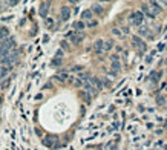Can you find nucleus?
<instances>
[{"label": "nucleus", "instance_id": "obj_1", "mask_svg": "<svg viewBox=\"0 0 167 150\" xmlns=\"http://www.w3.org/2000/svg\"><path fill=\"white\" fill-rule=\"evenodd\" d=\"M143 12H135V14H132V23L133 25H140V23H143Z\"/></svg>", "mask_w": 167, "mask_h": 150}, {"label": "nucleus", "instance_id": "obj_2", "mask_svg": "<svg viewBox=\"0 0 167 150\" xmlns=\"http://www.w3.org/2000/svg\"><path fill=\"white\" fill-rule=\"evenodd\" d=\"M103 48H104V41H103V40H97V41L94 43V49H95L97 54H101V52H103Z\"/></svg>", "mask_w": 167, "mask_h": 150}, {"label": "nucleus", "instance_id": "obj_3", "mask_svg": "<svg viewBox=\"0 0 167 150\" xmlns=\"http://www.w3.org/2000/svg\"><path fill=\"white\" fill-rule=\"evenodd\" d=\"M69 37H71V41H72L74 44H78V43H80V41L84 38V35L78 32V34H69Z\"/></svg>", "mask_w": 167, "mask_h": 150}, {"label": "nucleus", "instance_id": "obj_4", "mask_svg": "<svg viewBox=\"0 0 167 150\" xmlns=\"http://www.w3.org/2000/svg\"><path fill=\"white\" fill-rule=\"evenodd\" d=\"M48 9H49V2H44L40 5V9H39V14L42 15V17H46V14H48Z\"/></svg>", "mask_w": 167, "mask_h": 150}, {"label": "nucleus", "instance_id": "obj_5", "mask_svg": "<svg viewBox=\"0 0 167 150\" xmlns=\"http://www.w3.org/2000/svg\"><path fill=\"white\" fill-rule=\"evenodd\" d=\"M69 15H71V9H69V6H63V8H61V20L66 22V20L69 19Z\"/></svg>", "mask_w": 167, "mask_h": 150}, {"label": "nucleus", "instance_id": "obj_6", "mask_svg": "<svg viewBox=\"0 0 167 150\" xmlns=\"http://www.w3.org/2000/svg\"><path fill=\"white\" fill-rule=\"evenodd\" d=\"M149 5H150V6H152V9H153V12H152V15H153V17H155V15H157V14H158V12H160V11H161V8H160V6H158V3H157V2H150V3H149Z\"/></svg>", "mask_w": 167, "mask_h": 150}, {"label": "nucleus", "instance_id": "obj_7", "mask_svg": "<svg viewBox=\"0 0 167 150\" xmlns=\"http://www.w3.org/2000/svg\"><path fill=\"white\" fill-rule=\"evenodd\" d=\"M84 87H86V90H87L89 94H92V95H95V94H97V89H95V87H94L89 81H86V83H84Z\"/></svg>", "mask_w": 167, "mask_h": 150}, {"label": "nucleus", "instance_id": "obj_8", "mask_svg": "<svg viewBox=\"0 0 167 150\" xmlns=\"http://www.w3.org/2000/svg\"><path fill=\"white\" fill-rule=\"evenodd\" d=\"M81 19H83V20H90V19H92V11H90V9L83 11V12H81Z\"/></svg>", "mask_w": 167, "mask_h": 150}, {"label": "nucleus", "instance_id": "obj_9", "mask_svg": "<svg viewBox=\"0 0 167 150\" xmlns=\"http://www.w3.org/2000/svg\"><path fill=\"white\" fill-rule=\"evenodd\" d=\"M89 83H90V84H94L97 90H98V89H101V81H100L98 78H92V80H89Z\"/></svg>", "mask_w": 167, "mask_h": 150}, {"label": "nucleus", "instance_id": "obj_10", "mask_svg": "<svg viewBox=\"0 0 167 150\" xmlns=\"http://www.w3.org/2000/svg\"><path fill=\"white\" fill-rule=\"evenodd\" d=\"M112 72L114 74H118L120 72V63L118 61H112Z\"/></svg>", "mask_w": 167, "mask_h": 150}, {"label": "nucleus", "instance_id": "obj_11", "mask_svg": "<svg viewBox=\"0 0 167 150\" xmlns=\"http://www.w3.org/2000/svg\"><path fill=\"white\" fill-rule=\"evenodd\" d=\"M74 28L80 32V31H83V29H84V23H83V22H75V23H74Z\"/></svg>", "mask_w": 167, "mask_h": 150}, {"label": "nucleus", "instance_id": "obj_12", "mask_svg": "<svg viewBox=\"0 0 167 150\" xmlns=\"http://www.w3.org/2000/svg\"><path fill=\"white\" fill-rule=\"evenodd\" d=\"M90 11H94V12H97V14H100V12H103V8L98 5V3H95L94 6H92V9Z\"/></svg>", "mask_w": 167, "mask_h": 150}, {"label": "nucleus", "instance_id": "obj_13", "mask_svg": "<svg viewBox=\"0 0 167 150\" xmlns=\"http://www.w3.org/2000/svg\"><path fill=\"white\" fill-rule=\"evenodd\" d=\"M112 46H114V41H112V40H109V41H106V43H104L103 51H109V49H112Z\"/></svg>", "mask_w": 167, "mask_h": 150}, {"label": "nucleus", "instance_id": "obj_14", "mask_svg": "<svg viewBox=\"0 0 167 150\" xmlns=\"http://www.w3.org/2000/svg\"><path fill=\"white\" fill-rule=\"evenodd\" d=\"M8 74V68H3V66H0V80L3 78V77H6Z\"/></svg>", "mask_w": 167, "mask_h": 150}, {"label": "nucleus", "instance_id": "obj_15", "mask_svg": "<svg viewBox=\"0 0 167 150\" xmlns=\"http://www.w3.org/2000/svg\"><path fill=\"white\" fill-rule=\"evenodd\" d=\"M157 103H158V104H164V103H166V98L161 97V95H158V97H157Z\"/></svg>", "mask_w": 167, "mask_h": 150}, {"label": "nucleus", "instance_id": "obj_16", "mask_svg": "<svg viewBox=\"0 0 167 150\" xmlns=\"http://www.w3.org/2000/svg\"><path fill=\"white\" fill-rule=\"evenodd\" d=\"M143 11H144V12H146V14H147L149 17H153V15H152V14L149 12V6H147V5H143Z\"/></svg>", "mask_w": 167, "mask_h": 150}, {"label": "nucleus", "instance_id": "obj_17", "mask_svg": "<svg viewBox=\"0 0 167 150\" xmlns=\"http://www.w3.org/2000/svg\"><path fill=\"white\" fill-rule=\"evenodd\" d=\"M140 34H143V35H149V29H147V28H141V29H140Z\"/></svg>", "mask_w": 167, "mask_h": 150}, {"label": "nucleus", "instance_id": "obj_18", "mask_svg": "<svg viewBox=\"0 0 167 150\" xmlns=\"http://www.w3.org/2000/svg\"><path fill=\"white\" fill-rule=\"evenodd\" d=\"M61 48H63V49H69V44H68V41H61Z\"/></svg>", "mask_w": 167, "mask_h": 150}, {"label": "nucleus", "instance_id": "obj_19", "mask_svg": "<svg viewBox=\"0 0 167 150\" xmlns=\"http://www.w3.org/2000/svg\"><path fill=\"white\" fill-rule=\"evenodd\" d=\"M55 55H57V58H61V57H63V51H61V49H58Z\"/></svg>", "mask_w": 167, "mask_h": 150}, {"label": "nucleus", "instance_id": "obj_20", "mask_svg": "<svg viewBox=\"0 0 167 150\" xmlns=\"http://www.w3.org/2000/svg\"><path fill=\"white\" fill-rule=\"evenodd\" d=\"M17 3H19V2H15V0H14V2H6V5H9V6H14V5H17Z\"/></svg>", "mask_w": 167, "mask_h": 150}, {"label": "nucleus", "instance_id": "obj_21", "mask_svg": "<svg viewBox=\"0 0 167 150\" xmlns=\"http://www.w3.org/2000/svg\"><path fill=\"white\" fill-rule=\"evenodd\" d=\"M52 23H54L52 19H48V20H46V25H48V26H52Z\"/></svg>", "mask_w": 167, "mask_h": 150}, {"label": "nucleus", "instance_id": "obj_22", "mask_svg": "<svg viewBox=\"0 0 167 150\" xmlns=\"http://www.w3.org/2000/svg\"><path fill=\"white\" fill-rule=\"evenodd\" d=\"M60 63H61V60H60V58H57V60H54V65H57V66H58Z\"/></svg>", "mask_w": 167, "mask_h": 150}, {"label": "nucleus", "instance_id": "obj_23", "mask_svg": "<svg viewBox=\"0 0 167 150\" xmlns=\"http://www.w3.org/2000/svg\"><path fill=\"white\" fill-rule=\"evenodd\" d=\"M95 25H97V22H89L87 23V26H95Z\"/></svg>", "mask_w": 167, "mask_h": 150}, {"label": "nucleus", "instance_id": "obj_24", "mask_svg": "<svg viewBox=\"0 0 167 150\" xmlns=\"http://www.w3.org/2000/svg\"><path fill=\"white\" fill-rule=\"evenodd\" d=\"M114 34H115V35H121V32H120L118 29H114Z\"/></svg>", "mask_w": 167, "mask_h": 150}, {"label": "nucleus", "instance_id": "obj_25", "mask_svg": "<svg viewBox=\"0 0 167 150\" xmlns=\"http://www.w3.org/2000/svg\"><path fill=\"white\" fill-rule=\"evenodd\" d=\"M0 106H2V98H0Z\"/></svg>", "mask_w": 167, "mask_h": 150}, {"label": "nucleus", "instance_id": "obj_26", "mask_svg": "<svg viewBox=\"0 0 167 150\" xmlns=\"http://www.w3.org/2000/svg\"><path fill=\"white\" fill-rule=\"evenodd\" d=\"M0 8H2V3H0Z\"/></svg>", "mask_w": 167, "mask_h": 150}]
</instances>
